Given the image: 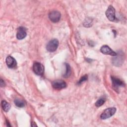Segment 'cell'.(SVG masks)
Instances as JSON below:
<instances>
[{
  "label": "cell",
  "instance_id": "obj_6",
  "mask_svg": "<svg viewBox=\"0 0 127 127\" xmlns=\"http://www.w3.org/2000/svg\"><path fill=\"white\" fill-rule=\"evenodd\" d=\"M100 51L102 53L105 55H109L112 56H115L117 55V53L113 51L109 46L107 45L103 46L101 49Z\"/></svg>",
  "mask_w": 127,
  "mask_h": 127
},
{
  "label": "cell",
  "instance_id": "obj_13",
  "mask_svg": "<svg viewBox=\"0 0 127 127\" xmlns=\"http://www.w3.org/2000/svg\"><path fill=\"white\" fill-rule=\"evenodd\" d=\"M65 64V67H66V71L63 76L64 77H68V76H70V75L71 74V68H70V65L68 64Z\"/></svg>",
  "mask_w": 127,
  "mask_h": 127
},
{
  "label": "cell",
  "instance_id": "obj_4",
  "mask_svg": "<svg viewBox=\"0 0 127 127\" xmlns=\"http://www.w3.org/2000/svg\"><path fill=\"white\" fill-rule=\"evenodd\" d=\"M106 15L110 21H114L115 20V9L113 6L110 5L108 7L106 11Z\"/></svg>",
  "mask_w": 127,
  "mask_h": 127
},
{
  "label": "cell",
  "instance_id": "obj_7",
  "mask_svg": "<svg viewBox=\"0 0 127 127\" xmlns=\"http://www.w3.org/2000/svg\"><path fill=\"white\" fill-rule=\"evenodd\" d=\"M53 87L56 89H61L66 86L65 81L61 80H57L52 82Z\"/></svg>",
  "mask_w": 127,
  "mask_h": 127
},
{
  "label": "cell",
  "instance_id": "obj_11",
  "mask_svg": "<svg viewBox=\"0 0 127 127\" xmlns=\"http://www.w3.org/2000/svg\"><path fill=\"white\" fill-rule=\"evenodd\" d=\"M115 58L113 60V63L115 65L119 66L122 64L123 62V55H118L117 54L116 56H114Z\"/></svg>",
  "mask_w": 127,
  "mask_h": 127
},
{
  "label": "cell",
  "instance_id": "obj_12",
  "mask_svg": "<svg viewBox=\"0 0 127 127\" xmlns=\"http://www.w3.org/2000/svg\"><path fill=\"white\" fill-rule=\"evenodd\" d=\"M1 105L2 109L5 111V112H8L10 108V105L7 103L6 101L3 100L1 102Z\"/></svg>",
  "mask_w": 127,
  "mask_h": 127
},
{
  "label": "cell",
  "instance_id": "obj_17",
  "mask_svg": "<svg viewBox=\"0 0 127 127\" xmlns=\"http://www.w3.org/2000/svg\"><path fill=\"white\" fill-rule=\"evenodd\" d=\"M87 79H88V76H87V75H85L82 76V77H81V78L79 79V81H78V84H81L82 82H84V81L87 80Z\"/></svg>",
  "mask_w": 127,
  "mask_h": 127
},
{
  "label": "cell",
  "instance_id": "obj_18",
  "mask_svg": "<svg viewBox=\"0 0 127 127\" xmlns=\"http://www.w3.org/2000/svg\"><path fill=\"white\" fill-rule=\"evenodd\" d=\"M0 87H3V86H5L4 82L2 80V79H0Z\"/></svg>",
  "mask_w": 127,
  "mask_h": 127
},
{
  "label": "cell",
  "instance_id": "obj_5",
  "mask_svg": "<svg viewBox=\"0 0 127 127\" xmlns=\"http://www.w3.org/2000/svg\"><path fill=\"white\" fill-rule=\"evenodd\" d=\"M61 14L60 12L57 11H51L49 14L50 19L53 22H58L61 18Z\"/></svg>",
  "mask_w": 127,
  "mask_h": 127
},
{
  "label": "cell",
  "instance_id": "obj_2",
  "mask_svg": "<svg viewBox=\"0 0 127 127\" xmlns=\"http://www.w3.org/2000/svg\"><path fill=\"white\" fill-rule=\"evenodd\" d=\"M58 46V40L56 39H53L48 42L46 46V49L50 52H54L57 49Z\"/></svg>",
  "mask_w": 127,
  "mask_h": 127
},
{
  "label": "cell",
  "instance_id": "obj_14",
  "mask_svg": "<svg viewBox=\"0 0 127 127\" xmlns=\"http://www.w3.org/2000/svg\"><path fill=\"white\" fill-rule=\"evenodd\" d=\"M14 103L16 106L20 108L23 107L25 106V103L24 101L19 99H15L14 100Z\"/></svg>",
  "mask_w": 127,
  "mask_h": 127
},
{
  "label": "cell",
  "instance_id": "obj_8",
  "mask_svg": "<svg viewBox=\"0 0 127 127\" xmlns=\"http://www.w3.org/2000/svg\"><path fill=\"white\" fill-rule=\"evenodd\" d=\"M26 31L25 27H20L18 28L16 34V37L19 40H22L26 36Z\"/></svg>",
  "mask_w": 127,
  "mask_h": 127
},
{
  "label": "cell",
  "instance_id": "obj_10",
  "mask_svg": "<svg viewBox=\"0 0 127 127\" xmlns=\"http://www.w3.org/2000/svg\"><path fill=\"white\" fill-rule=\"evenodd\" d=\"M6 63L9 68H14L16 66L17 63L15 60L11 56H8L6 59Z\"/></svg>",
  "mask_w": 127,
  "mask_h": 127
},
{
  "label": "cell",
  "instance_id": "obj_3",
  "mask_svg": "<svg viewBox=\"0 0 127 127\" xmlns=\"http://www.w3.org/2000/svg\"><path fill=\"white\" fill-rule=\"evenodd\" d=\"M33 70L36 74L38 75H42L44 73V67L41 63L36 62L33 64Z\"/></svg>",
  "mask_w": 127,
  "mask_h": 127
},
{
  "label": "cell",
  "instance_id": "obj_16",
  "mask_svg": "<svg viewBox=\"0 0 127 127\" xmlns=\"http://www.w3.org/2000/svg\"><path fill=\"white\" fill-rule=\"evenodd\" d=\"M91 23H92V20L91 19H89L88 18H87V20H85V22L83 24L85 27H88L91 25L92 24Z\"/></svg>",
  "mask_w": 127,
  "mask_h": 127
},
{
  "label": "cell",
  "instance_id": "obj_15",
  "mask_svg": "<svg viewBox=\"0 0 127 127\" xmlns=\"http://www.w3.org/2000/svg\"><path fill=\"white\" fill-rule=\"evenodd\" d=\"M105 98H100L96 101V102L95 103V106L97 107H100L105 103Z\"/></svg>",
  "mask_w": 127,
  "mask_h": 127
},
{
  "label": "cell",
  "instance_id": "obj_9",
  "mask_svg": "<svg viewBox=\"0 0 127 127\" xmlns=\"http://www.w3.org/2000/svg\"><path fill=\"white\" fill-rule=\"evenodd\" d=\"M111 79L112 81L113 86L114 88L116 89L118 88L119 87L124 86V83L121 79L113 76L111 77Z\"/></svg>",
  "mask_w": 127,
  "mask_h": 127
},
{
  "label": "cell",
  "instance_id": "obj_1",
  "mask_svg": "<svg viewBox=\"0 0 127 127\" xmlns=\"http://www.w3.org/2000/svg\"><path fill=\"white\" fill-rule=\"evenodd\" d=\"M116 109L114 107L109 108L104 111V112L101 115L100 118L102 120H105L110 118L114 115L116 113Z\"/></svg>",
  "mask_w": 127,
  "mask_h": 127
},
{
  "label": "cell",
  "instance_id": "obj_19",
  "mask_svg": "<svg viewBox=\"0 0 127 127\" xmlns=\"http://www.w3.org/2000/svg\"><path fill=\"white\" fill-rule=\"evenodd\" d=\"M31 126L36 127V126H37V125L35 124V123H31Z\"/></svg>",
  "mask_w": 127,
  "mask_h": 127
}]
</instances>
